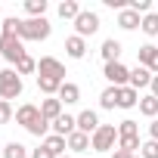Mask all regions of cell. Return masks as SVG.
Returning <instances> with one entry per match:
<instances>
[{
	"label": "cell",
	"instance_id": "44dd1931",
	"mask_svg": "<svg viewBox=\"0 0 158 158\" xmlns=\"http://www.w3.org/2000/svg\"><path fill=\"white\" fill-rule=\"evenodd\" d=\"M37 90H40V93H47V96H59L62 81H53V77H40V74H37Z\"/></svg>",
	"mask_w": 158,
	"mask_h": 158
},
{
	"label": "cell",
	"instance_id": "8fae6325",
	"mask_svg": "<svg viewBox=\"0 0 158 158\" xmlns=\"http://www.w3.org/2000/svg\"><path fill=\"white\" fill-rule=\"evenodd\" d=\"M74 130H77V118H71V115H65V112L53 121V133H56V136H65V139H68Z\"/></svg>",
	"mask_w": 158,
	"mask_h": 158
},
{
	"label": "cell",
	"instance_id": "5b68a950",
	"mask_svg": "<svg viewBox=\"0 0 158 158\" xmlns=\"http://www.w3.org/2000/svg\"><path fill=\"white\" fill-rule=\"evenodd\" d=\"M0 56H3L6 62H13V68H16V62L22 56H28V53H25V44L16 34H0Z\"/></svg>",
	"mask_w": 158,
	"mask_h": 158
},
{
	"label": "cell",
	"instance_id": "cb8c5ba5",
	"mask_svg": "<svg viewBox=\"0 0 158 158\" xmlns=\"http://www.w3.org/2000/svg\"><path fill=\"white\" fill-rule=\"evenodd\" d=\"M99 106L102 109H118V87H106L99 93Z\"/></svg>",
	"mask_w": 158,
	"mask_h": 158
},
{
	"label": "cell",
	"instance_id": "d590c367",
	"mask_svg": "<svg viewBox=\"0 0 158 158\" xmlns=\"http://www.w3.org/2000/svg\"><path fill=\"white\" fill-rule=\"evenodd\" d=\"M149 87H152V96H158V74L152 77V84H149Z\"/></svg>",
	"mask_w": 158,
	"mask_h": 158
},
{
	"label": "cell",
	"instance_id": "ac0fdd59",
	"mask_svg": "<svg viewBox=\"0 0 158 158\" xmlns=\"http://www.w3.org/2000/svg\"><path fill=\"white\" fill-rule=\"evenodd\" d=\"M102 59L106 62H121V40H115V37H109V40H102Z\"/></svg>",
	"mask_w": 158,
	"mask_h": 158
},
{
	"label": "cell",
	"instance_id": "f1b7e54d",
	"mask_svg": "<svg viewBox=\"0 0 158 158\" xmlns=\"http://www.w3.org/2000/svg\"><path fill=\"white\" fill-rule=\"evenodd\" d=\"M118 136H139V124H136L133 118H124V121L118 124Z\"/></svg>",
	"mask_w": 158,
	"mask_h": 158
},
{
	"label": "cell",
	"instance_id": "277c9868",
	"mask_svg": "<svg viewBox=\"0 0 158 158\" xmlns=\"http://www.w3.org/2000/svg\"><path fill=\"white\" fill-rule=\"evenodd\" d=\"M118 143V127L115 124H99V130L90 136V149L93 152H109Z\"/></svg>",
	"mask_w": 158,
	"mask_h": 158
},
{
	"label": "cell",
	"instance_id": "ba28073f",
	"mask_svg": "<svg viewBox=\"0 0 158 158\" xmlns=\"http://www.w3.org/2000/svg\"><path fill=\"white\" fill-rule=\"evenodd\" d=\"M74 28H77V37H90L99 31V16L90 10H81V16L74 19Z\"/></svg>",
	"mask_w": 158,
	"mask_h": 158
},
{
	"label": "cell",
	"instance_id": "2e32d148",
	"mask_svg": "<svg viewBox=\"0 0 158 158\" xmlns=\"http://www.w3.org/2000/svg\"><path fill=\"white\" fill-rule=\"evenodd\" d=\"M139 106V93L127 84V87H118V109H133Z\"/></svg>",
	"mask_w": 158,
	"mask_h": 158
},
{
	"label": "cell",
	"instance_id": "9c48e42d",
	"mask_svg": "<svg viewBox=\"0 0 158 158\" xmlns=\"http://www.w3.org/2000/svg\"><path fill=\"white\" fill-rule=\"evenodd\" d=\"M136 59H139L143 68H149L152 74H158V47H152V44L139 47V50H136Z\"/></svg>",
	"mask_w": 158,
	"mask_h": 158
},
{
	"label": "cell",
	"instance_id": "603a6c76",
	"mask_svg": "<svg viewBox=\"0 0 158 158\" xmlns=\"http://www.w3.org/2000/svg\"><path fill=\"white\" fill-rule=\"evenodd\" d=\"M77 16H81V6H77V0H62V3H59V19H77Z\"/></svg>",
	"mask_w": 158,
	"mask_h": 158
},
{
	"label": "cell",
	"instance_id": "6da1fadb",
	"mask_svg": "<svg viewBox=\"0 0 158 158\" xmlns=\"http://www.w3.org/2000/svg\"><path fill=\"white\" fill-rule=\"evenodd\" d=\"M16 124H22L28 133H34V136H50V121L40 115V106H31V102H25V106H19L16 109Z\"/></svg>",
	"mask_w": 158,
	"mask_h": 158
},
{
	"label": "cell",
	"instance_id": "30bf717a",
	"mask_svg": "<svg viewBox=\"0 0 158 158\" xmlns=\"http://www.w3.org/2000/svg\"><path fill=\"white\" fill-rule=\"evenodd\" d=\"M77 130L87 133V136H93V133L99 130V115H96L93 109H84L81 115H77Z\"/></svg>",
	"mask_w": 158,
	"mask_h": 158
},
{
	"label": "cell",
	"instance_id": "9a60e30c",
	"mask_svg": "<svg viewBox=\"0 0 158 158\" xmlns=\"http://www.w3.org/2000/svg\"><path fill=\"white\" fill-rule=\"evenodd\" d=\"M59 102H62V106H74V102H81V87L71 84V81H65L62 90H59Z\"/></svg>",
	"mask_w": 158,
	"mask_h": 158
},
{
	"label": "cell",
	"instance_id": "7a4b0ae2",
	"mask_svg": "<svg viewBox=\"0 0 158 158\" xmlns=\"http://www.w3.org/2000/svg\"><path fill=\"white\" fill-rule=\"evenodd\" d=\"M53 25L47 19H22L19 25V40H47Z\"/></svg>",
	"mask_w": 158,
	"mask_h": 158
},
{
	"label": "cell",
	"instance_id": "f546056e",
	"mask_svg": "<svg viewBox=\"0 0 158 158\" xmlns=\"http://www.w3.org/2000/svg\"><path fill=\"white\" fill-rule=\"evenodd\" d=\"M16 71H19V74H31V71H37V62H34L31 56H22V59L16 62Z\"/></svg>",
	"mask_w": 158,
	"mask_h": 158
},
{
	"label": "cell",
	"instance_id": "1f68e13d",
	"mask_svg": "<svg viewBox=\"0 0 158 158\" xmlns=\"http://www.w3.org/2000/svg\"><path fill=\"white\" fill-rule=\"evenodd\" d=\"M16 118V112H13V106L6 102V99H0V124H10Z\"/></svg>",
	"mask_w": 158,
	"mask_h": 158
},
{
	"label": "cell",
	"instance_id": "5bb4252c",
	"mask_svg": "<svg viewBox=\"0 0 158 158\" xmlns=\"http://www.w3.org/2000/svg\"><path fill=\"white\" fill-rule=\"evenodd\" d=\"M65 53H68L71 59H84V56H87V40L77 37V34H71V37L65 40Z\"/></svg>",
	"mask_w": 158,
	"mask_h": 158
},
{
	"label": "cell",
	"instance_id": "8d00e7d4",
	"mask_svg": "<svg viewBox=\"0 0 158 158\" xmlns=\"http://www.w3.org/2000/svg\"><path fill=\"white\" fill-rule=\"evenodd\" d=\"M112 158H133V155H127L124 149H115V155H112Z\"/></svg>",
	"mask_w": 158,
	"mask_h": 158
},
{
	"label": "cell",
	"instance_id": "ffe728a7",
	"mask_svg": "<svg viewBox=\"0 0 158 158\" xmlns=\"http://www.w3.org/2000/svg\"><path fill=\"white\" fill-rule=\"evenodd\" d=\"M68 149H71V152H90V136L81 133V130H74V133L68 136Z\"/></svg>",
	"mask_w": 158,
	"mask_h": 158
},
{
	"label": "cell",
	"instance_id": "4fadbf2b",
	"mask_svg": "<svg viewBox=\"0 0 158 158\" xmlns=\"http://www.w3.org/2000/svg\"><path fill=\"white\" fill-rule=\"evenodd\" d=\"M40 115H44V118L53 124V121L62 115V102H59V96H47V99L40 102Z\"/></svg>",
	"mask_w": 158,
	"mask_h": 158
},
{
	"label": "cell",
	"instance_id": "83f0119b",
	"mask_svg": "<svg viewBox=\"0 0 158 158\" xmlns=\"http://www.w3.org/2000/svg\"><path fill=\"white\" fill-rule=\"evenodd\" d=\"M143 34H149V37H158V13H149V16H143Z\"/></svg>",
	"mask_w": 158,
	"mask_h": 158
},
{
	"label": "cell",
	"instance_id": "f35d334b",
	"mask_svg": "<svg viewBox=\"0 0 158 158\" xmlns=\"http://www.w3.org/2000/svg\"><path fill=\"white\" fill-rule=\"evenodd\" d=\"M59 158H71V155H59Z\"/></svg>",
	"mask_w": 158,
	"mask_h": 158
},
{
	"label": "cell",
	"instance_id": "8992f818",
	"mask_svg": "<svg viewBox=\"0 0 158 158\" xmlns=\"http://www.w3.org/2000/svg\"><path fill=\"white\" fill-rule=\"evenodd\" d=\"M102 74H106L109 87H127V84H130V68H127L124 62H106Z\"/></svg>",
	"mask_w": 158,
	"mask_h": 158
},
{
	"label": "cell",
	"instance_id": "836d02e7",
	"mask_svg": "<svg viewBox=\"0 0 158 158\" xmlns=\"http://www.w3.org/2000/svg\"><path fill=\"white\" fill-rule=\"evenodd\" d=\"M31 158H56L53 152H47L44 146H37V149H31Z\"/></svg>",
	"mask_w": 158,
	"mask_h": 158
},
{
	"label": "cell",
	"instance_id": "484cf974",
	"mask_svg": "<svg viewBox=\"0 0 158 158\" xmlns=\"http://www.w3.org/2000/svg\"><path fill=\"white\" fill-rule=\"evenodd\" d=\"M25 13H28L31 19H44V13H47V0H25Z\"/></svg>",
	"mask_w": 158,
	"mask_h": 158
},
{
	"label": "cell",
	"instance_id": "4316f807",
	"mask_svg": "<svg viewBox=\"0 0 158 158\" xmlns=\"http://www.w3.org/2000/svg\"><path fill=\"white\" fill-rule=\"evenodd\" d=\"M118 149H124L127 155H136V149H143L139 136H118Z\"/></svg>",
	"mask_w": 158,
	"mask_h": 158
},
{
	"label": "cell",
	"instance_id": "d6a6232c",
	"mask_svg": "<svg viewBox=\"0 0 158 158\" xmlns=\"http://www.w3.org/2000/svg\"><path fill=\"white\" fill-rule=\"evenodd\" d=\"M139 158H158V143H155V139L143 143V149H139Z\"/></svg>",
	"mask_w": 158,
	"mask_h": 158
},
{
	"label": "cell",
	"instance_id": "3957f363",
	"mask_svg": "<svg viewBox=\"0 0 158 158\" xmlns=\"http://www.w3.org/2000/svg\"><path fill=\"white\" fill-rule=\"evenodd\" d=\"M22 96V74L16 68H3L0 71V99H16Z\"/></svg>",
	"mask_w": 158,
	"mask_h": 158
},
{
	"label": "cell",
	"instance_id": "ab89813d",
	"mask_svg": "<svg viewBox=\"0 0 158 158\" xmlns=\"http://www.w3.org/2000/svg\"><path fill=\"white\" fill-rule=\"evenodd\" d=\"M0 158H3V149H0Z\"/></svg>",
	"mask_w": 158,
	"mask_h": 158
},
{
	"label": "cell",
	"instance_id": "e575fe53",
	"mask_svg": "<svg viewBox=\"0 0 158 158\" xmlns=\"http://www.w3.org/2000/svg\"><path fill=\"white\" fill-rule=\"evenodd\" d=\"M149 136H152V139H155V143H158V118H155V121H152V124H149Z\"/></svg>",
	"mask_w": 158,
	"mask_h": 158
},
{
	"label": "cell",
	"instance_id": "52a82bcc",
	"mask_svg": "<svg viewBox=\"0 0 158 158\" xmlns=\"http://www.w3.org/2000/svg\"><path fill=\"white\" fill-rule=\"evenodd\" d=\"M37 74L40 77H53V81H62L65 84V65L56 59V56H44L37 62Z\"/></svg>",
	"mask_w": 158,
	"mask_h": 158
},
{
	"label": "cell",
	"instance_id": "4dcf8cb0",
	"mask_svg": "<svg viewBox=\"0 0 158 158\" xmlns=\"http://www.w3.org/2000/svg\"><path fill=\"white\" fill-rule=\"evenodd\" d=\"M127 10H133V13H139V16H149L152 0H127Z\"/></svg>",
	"mask_w": 158,
	"mask_h": 158
},
{
	"label": "cell",
	"instance_id": "e0dca14e",
	"mask_svg": "<svg viewBox=\"0 0 158 158\" xmlns=\"http://www.w3.org/2000/svg\"><path fill=\"white\" fill-rule=\"evenodd\" d=\"M118 25H121L124 31H133V28L143 25V16L133 13V10H121V13H118Z\"/></svg>",
	"mask_w": 158,
	"mask_h": 158
},
{
	"label": "cell",
	"instance_id": "d4e9b609",
	"mask_svg": "<svg viewBox=\"0 0 158 158\" xmlns=\"http://www.w3.org/2000/svg\"><path fill=\"white\" fill-rule=\"evenodd\" d=\"M3 158H28V146H22V143H6L3 146Z\"/></svg>",
	"mask_w": 158,
	"mask_h": 158
},
{
	"label": "cell",
	"instance_id": "7c38bea8",
	"mask_svg": "<svg viewBox=\"0 0 158 158\" xmlns=\"http://www.w3.org/2000/svg\"><path fill=\"white\" fill-rule=\"evenodd\" d=\"M152 77H155V74H152L149 68L136 65V68H130V87L139 93V87H149V84H152Z\"/></svg>",
	"mask_w": 158,
	"mask_h": 158
},
{
	"label": "cell",
	"instance_id": "d6986e66",
	"mask_svg": "<svg viewBox=\"0 0 158 158\" xmlns=\"http://www.w3.org/2000/svg\"><path fill=\"white\" fill-rule=\"evenodd\" d=\"M44 149H47V152H53V155L59 158V155H65V149H68V139H65V136H56V133H50V136L44 139Z\"/></svg>",
	"mask_w": 158,
	"mask_h": 158
},
{
	"label": "cell",
	"instance_id": "60d3db41",
	"mask_svg": "<svg viewBox=\"0 0 158 158\" xmlns=\"http://www.w3.org/2000/svg\"><path fill=\"white\" fill-rule=\"evenodd\" d=\"M133 158H139V155H133Z\"/></svg>",
	"mask_w": 158,
	"mask_h": 158
},
{
	"label": "cell",
	"instance_id": "74e56055",
	"mask_svg": "<svg viewBox=\"0 0 158 158\" xmlns=\"http://www.w3.org/2000/svg\"><path fill=\"white\" fill-rule=\"evenodd\" d=\"M0 31H3V19H0Z\"/></svg>",
	"mask_w": 158,
	"mask_h": 158
},
{
	"label": "cell",
	"instance_id": "7402d4cb",
	"mask_svg": "<svg viewBox=\"0 0 158 158\" xmlns=\"http://www.w3.org/2000/svg\"><path fill=\"white\" fill-rule=\"evenodd\" d=\"M139 112H143L146 118H152V121H155V118H158V96H152V93H149V96H143V99H139Z\"/></svg>",
	"mask_w": 158,
	"mask_h": 158
}]
</instances>
